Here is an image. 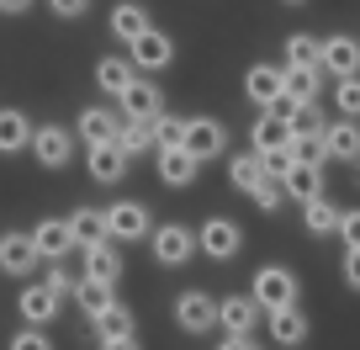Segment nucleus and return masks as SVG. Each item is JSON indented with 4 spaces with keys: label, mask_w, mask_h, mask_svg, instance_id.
Returning <instances> with one entry per match:
<instances>
[{
    "label": "nucleus",
    "mask_w": 360,
    "mask_h": 350,
    "mask_svg": "<svg viewBox=\"0 0 360 350\" xmlns=\"http://www.w3.org/2000/svg\"><path fill=\"white\" fill-rule=\"evenodd\" d=\"M75 303L85 308V318H96V313H106V308H112L117 297H112V287H106V282H90V276H79V287H75Z\"/></svg>",
    "instance_id": "nucleus-35"
},
{
    "label": "nucleus",
    "mask_w": 360,
    "mask_h": 350,
    "mask_svg": "<svg viewBox=\"0 0 360 350\" xmlns=\"http://www.w3.org/2000/svg\"><path fill=\"white\" fill-rule=\"evenodd\" d=\"M339 239H345V249H360V207L339 213Z\"/></svg>",
    "instance_id": "nucleus-39"
},
{
    "label": "nucleus",
    "mask_w": 360,
    "mask_h": 350,
    "mask_svg": "<svg viewBox=\"0 0 360 350\" xmlns=\"http://www.w3.org/2000/svg\"><path fill=\"white\" fill-rule=\"evenodd\" d=\"M48 287H53V292L58 297H64V292H75V276H69V265H64V260H48Z\"/></svg>",
    "instance_id": "nucleus-41"
},
{
    "label": "nucleus",
    "mask_w": 360,
    "mask_h": 350,
    "mask_svg": "<svg viewBox=\"0 0 360 350\" xmlns=\"http://www.w3.org/2000/svg\"><path fill=\"white\" fill-rule=\"evenodd\" d=\"M270 318V335H276V345H286V350H297V345H302V339H307V313H302V308H276V313H265Z\"/></svg>",
    "instance_id": "nucleus-25"
},
{
    "label": "nucleus",
    "mask_w": 360,
    "mask_h": 350,
    "mask_svg": "<svg viewBox=\"0 0 360 350\" xmlns=\"http://www.w3.org/2000/svg\"><path fill=\"white\" fill-rule=\"evenodd\" d=\"M345 287L360 292V249H345Z\"/></svg>",
    "instance_id": "nucleus-43"
},
{
    "label": "nucleus",
    "mask_w": 360,
    "mask_h": 350,
    "mask_svg": "<svg viewBox=\"0 0 360 350\" xmlns=\"http://www.w3.org/2000/svg\"><path fill=\"white\" fill-rule=\"evenodd\" d=\"M196 244H202V255H212V260H233L238 249H244V234H238L233 218H207V223L196 228Z\"/></svg>",
    "instance_id": "nucleus-6"
},
{
    "label": "nucleus",
    "mask_w": 360,
    "mask_h": 350,
    "mask_svg": "<svg viewBox=\"0 0 360 350\" xmlns=\"http://www.w3.org/2000/svg\"><path fill=\"white\" fill-rule=\"evenodd\" d=\"M101 350H138V339H133V335H122V339H101Z\"/></svg>",
    "instance_id": "nucleus-45"
},
{
    "label": "nucleus",
    "mask_w": 360,
    "mask_h": 350,
    "mask_svg": "<svg viewBox=\"0 0 360 350\" xmlns=\"http://www.w3.org/2000/svg\"><path fill=\"white\" fill-rule=\"evenodd\" d=\"M323 154L339 159V165H355L360 159V117H345V123L323 127Z\"/></svg>",
    "instance_id": "nucleus-13"
},
{
    "label": "nucleus",
    "mask_w": 360,
    "mask_h": 350,
    "mask_svg": "<svg viewBox=\"0 0 360 350\" xmlns=\"http://www.w3.org/2000/svg\"><path fill=\"white\" fill-rule=\"evenodd\" d=\"M48 11H53L58 22H75V16L90 11V0H48Z\"/></svg>",
    "instance_id": "nucleus-42"
},
{
    "label": "nucleus",
    "mask_w": 360,
    "mask_h": 350,
    "mask_svg": "<svg viewBox=\"0 0 360 350\" xmlns=\"http://www.w3.org/2000/svg\"><path fill=\"white\" fill-rule=\"evenodd\" d=\"M148 27H154V22H148V11H143V6H133V0H122V6L112 11V37H122V43L143 37Z\"/></svg>",
    "instance_id": "nucleus-31"
},
{
    "label": "nucleus",
    "mask_w": 360,
    "mask_h": 350,
    "mask_svg": "<svg viewBox=\"0 0 360 350\" xmlns=\"http://www.w3.org/2000/svg\"><path fill=\"white\" fill-rule=\"evenodd\" d=\"M286 138H292V123H286V117H276V112H265L255 127H249V144H255V154H281Z\"/></svg>",
    "instance_id": "nucleus-24"
},
{
    "label": "nucleus",
    "mask_w": 360,
    "mask_h": 350,
    "mask_svg": "<svg viewBox=\"0 0 360 350\" xmlns=\"http://www.w3.org/2000/svg\"><path fill=\"white\" fill-rule=\"evenodd\" d=\"M249 292H255V303L265 308V313H276V308H292L302 287H297V271H286V265H259Z\"/></svg>",
    "instance_id": "nucleus-1"
},
{
    "label": "nucleus",
    "mask_w": 360,
    "mask_h": 350,
    "mask_svg": "<svg viewBox=\"0 0 360 350\" xmlns=\"http://www.w3.org/2000/svg\"><path fill=\"white\" fill-rule=\"evenodd\" d=\"M286 69H323V37L292 32L286 37Z\"/></svg>",
    "instance_id": "nucleus-28"
},
{
    "label": "nucleus",
    "mask_w": 360,
    "mask_h": 350,
    "mask_svg": "<svg viewBox=\"0 0 360 350\" xmlns=\"http://www.w3.org/2000/svg\"><path fill=\"white\" fill-rule=\"evenodd\" d=\"M112 244H117V239H106V244H96V249H79L90 282H106V287L122 282V249H112Z\"/></svg>",
    "instance_id": "nucleus-19"
},
{
    "label": "nucleus",
    "mask_w": 360,
    "mask_h": 350,
    "mask_svg": "<svg viewBox=\"0 0 360 350\" xmlns=\"http://www.w3.org/2000/svg\"><path fill=\"white\" fill-rule=\"evenodd\" d=\"M148 127H154V149H175V144H186V117H169V112H159Z\"/></svg>",
    "instance_id": "nucleus-37"
},
{
    "label": "nucleus",
    "mask_w": 360,
    "mask_h": 350,
    "mask_svg": "<svg viewBox=\"0 0 360 350\" xmlns=\"http://www.w3.org/2000/svg\"><path fill=\"white\" fill-rule=\"evenodd\" d=\"M133 80H138V69H133V58H122V54H106L101 64H96V85H101L106 96H122Z\"/></svg>",
    "instance_id": "nucleus-27"
},
{
    "label": "nucleus",
    "mask_w": 360,
    "mask_h": 350,
    "mask_svg": "<svg viewBox=\"0 0 360 350\" xmlns=\"http://www.w3.org/2000/svg\"><path fill=\"white\" fill-rule=\"evenodd\" d=\"M37 265H43V255H37L32 234L6 228V234H0V271H6V276H32Z\"/></svg>",
    "instance_id": "nucleus-5"
},
{
    "label": "nucleus",
    "mask_w": 360,
    "mask_h": 350,
    "mask_svg": "<svg viewBox=\"0 0 360 350\" xmlns=\"http://www.w3.org/2000/svg\"><path fill=\"white\" fill-rule=\"evenodd\" d=\"M117 112H122V117H138V123H154V117L165 112V96H159L154 80H133V85L117 96Z\"/></svg>",
    "instance_id": "nucleus-12"
},
{
    "label": "nucleus",
    "mask_w": 360,
    "mask_h": 350,
    "mask_svg": "<svg viewBox=\"0 0 360 350\" xmlns=\"http://www.w3.org/2000/svg\"><path fill=\"white\" fill-rule=\"evenodd\" d=\"M32 117L22 112V106H0V154H22V149H32Z\"/></svg>",
    "instance_id": "nucleus-17"
},
{
    "label": "nucleus",
    "mask_w": 360,
    "mask_h": 350,
    "mask_svg": "<svg viewBox=\"0 0 360 350\" xmlns=\"http://www.w3.org/2000/svg\"><path fill=\"white\" fill-rule=\"evenodd\" d=\"M175 324L186 329V335H212L217 329V297L202 292V287H186V292L175 297Z\"/></svg>",
    "instance_id": "nucleus-3"
},
{
    "label": "nucleus",
    "mask_w": 360,
    "mask_h": 350,
    "mask_svg": "<svg viewBox=\"0 0 360 350\" xmlns=\"http://www.w3.org/2000/svg\"><path fill=\"white\" fill-rule=\"evenodd\" d=\"M69 239H75V249H96L112 239V228H106V213L101 207H79V213H69Z\"/></svg>",
    "instance_id": "nucleus-16"
},
{
    "label": "nucleus",
    "mask_w": 360,
    "mask_h": 350,
    "mask_svg": "<svg viewBox=\"0 0 360 350\" xmlns=\"http://www.w3.org/2000/svg\"><path fill=\"white\" fill-rule=\"evenodd\" d=\"M186 149L196 159H217L228 149V127L217 117H186Z\"/></svg>",
    "instance_id": "nucleus-10"
},
{
    "label": "nucleus",
    "mask_w": 360,
    "mask_h": 350,
    "mask_svg": "<svg viewBox=\"0 0 360 350\" xmlns=\"http://www.w3.org/2000/svg\"><path fill=\"white\" fill-rule=\"evenodd\" d=\"M11 350H53V339L43 335V324H27L22 335L11 339Z\"/></svg>",
    "instance_id": "nucleus-40"
},
{
    "label": "nucleus",
    "mask_w": 360,
    "mask_h": 350,
    "mask_svg": "<svg viewBox=\"0 0 360 350\" xmlns=\"http://www.w3.org/2000/svg\"><path fill=\"white\" fill-rule=\"evenodd\" d=\"M244 96H249L255 106H276V96H281V69H276V64H249Z\"/></svg>",
    "instance_id": "nucleus-23"
},
{
    "label": "nucleus",
    "mask_w": 360,
    "mask_h": 350,
    "mask_svg": "<svg viewBox=\"0 0 360 350\" xmlns=\"http://www.w3.org/2000/svg\"><path fill=\"white\" fill-rule=\"evenodd\" d=\"M339 213L345 207H334L328 196H313V202H302V223H307V234H339Z\"/></svg>",
    "instance_id": "nucleus-30"
},
{
    "label": "nucleus",
    "mask_w": 360,
    "mask_h": 350,
    "mask_svg": "<svg viewBox=\"0 0 360 350\" xmlns=\"http://www.w3.org/2000/svg\"><path fill=\"white\" fill-rule=\"evenodd\" d=\"M318 75L323 69H286L281 64V96H292V101H318Z\"/></svg>",
    "instance_id": "nucleus-33"
},
{
    "label": "nucleus",
    "mask_w": 360,
    "mask_h": 350,
    "mask_svg": "<svg viewBox=\"0 0 360 350\" xmlns=\"http://www.w3.org/2000/svg\"><path fill=\"white\" fill-rule=\"evenodd\" d=\"M323 75H328V80L360 75V37H349V32L323 37Z\"/></svg>",
    "instance_id": "nucleus-8"
},
{
    "label": "nucleus",
    "mask_w": 360,
    "mask_h": 350,
    "mask_svg": "<svg viewBox=\"0 0 360 350\" xmlns=\"http://www.w3.org/2000/svg\"><path fill=\"white\" fill-rule=\"evenodd\" d=\"M217 350H259V339L255 335H223V345Z\"/></svg>",
    "instance_id": "nucleus-44"
},
{
    "label": "nucleus",
    "mask_w": 360,
    "mask_h": 350,
    "mask_svg": "<svg viewBox=\"0 0 360 350\" xmlns=\"http://www.w3.org/2000/svg\"><path fill=\"white\" fill-rule=\"evenodd\" d=\"M355 186H360V159H355Z\"/></svg>",
    "instance_id": "nucleus-47"
},
{
    "label": "nucleus",
    "mask_w": 360,
    "mask_h": 350,
    "mask_svg": "<svg viewBox=\"0 0 360 350\" xmlns=\"http://www.w3.org/2000/svg\"><path fill=\"white\" fill-rule=\"evenodd\" d=\"M249 196H255L259 213H281V202H292V196H286V186H281V175H270V170H265V181H259Z\"/></svg>",
    "instance_id": "nucleus-36"
},
{
    "label": "nucleus",
    "mask_w": 360,
    "mask_h": 350,
    "mask_svg": "<svg viewBox=\"0 0 360 350\" xmlns=\"http://www.w3.org/2000/svg\"><path fill=\"white\" fill-rule=\"evenodd\" d=\"M286 6H307V0H286Z\"/></svg>",
    "instance_id": "nucleus-48"
},
{
    "label": "nucleus",
    "mask_w": 360,
    "mask_h": 350,
    "mask_svg": "<svg viewBox=\"0 0 360 350\" xmlns=\"http://www.w3.org/2000/svg\"><path fill=\"white\" fill-rule=\"evenodd\" d=\"M117 149H122L127 159H138V154H148L154 149V127L148 123H138V117H122V127H117V138H112Z\"/></svg>",
    "instance_id": "nucleus-29"
},
{
    "label": "nucleus",
    "mask_w": 360,
    "mask_h": 350,
    "mask_svg": "<svg viewBox=\"0 0 360 350\" xmlns=\"http://www.w3.org/2000/svg\"><path fill=\"white\" fill-rule=\"evenodd\" d=\"M286 159L292 165H323V127H292V138H286Z\"/></svg>",
    "instance_id": "nucleus-26"
},
{
    "label": "nucleus",
    "mask_w": 360,
    "mask_h": 350,
    "mask_svg": "<svg viewBox=\"0 0 360 350\" xmlns=\"http://www.w3.org/2000/svg\"><path fill=\"white\" fill-rule=\"evenodd\" d=\"M32 244L43 260H64L69 249H75V239H69V218H43V223L32 228Z\"/></svg>",
    "instance_id": "nucleus-20"
},
{
    "label": "nucleus",
    "mask_w": 360,
    "mask_h": 350,
    "mask_svg": "<svg viewBox=\"0 0 360 350\" xmlns=\"http://www.w3.org/2000/svg\"><path fill=\"white\" fill-rule=\"evenodd\" d=\"M196 170H202V159H196L186 144L159 149V181H165V186H175V192H180V186H191V181H196Z\"/></svg>",
    "instance_id": "nucleus-14"
},
{
    "label": "nucleus",
    "mask_w": 360,
    "mask_h": 350,
    "mask_svg": "<svg viewBox=\"0 0 360 350\" xmlns=\"http://www.w3.org/2000/svg\"><path fill=\"white\" fill-rule=\"evenodd\" d=\"M106 228H112L117 244H138V239L154 234V213H148V202H117L106 207Z\"/></svg>",
    "instance_id": "nucleus-4"
},
{
    "label": "nucleus",
    "mask_w": 360,
    "mask_h": 350,
    "mask_svg": "<svg viewBox=\"0 0 360 350\" xmlns=\"http://www.w3.org/2000/svg\"><path fill=\"white\" fill-rule=\"evenodd\" d=\"M228 181H233L238 192H255V186L265 181V154H255V149H249V154H233L228 159Z\"/></svg>",
    "instance_id": "nucleus-32"
},
{
    "label": "nucleus",
    "mask_w": 360,
    "mask_h": 350,
    "mask_svg": "<svg viewBox=\"0 0 360 350\" xmlns=\"http://www.w3.org/2000/svg\"><path fill=\"white\" fill-rule=\"evenodd\" d=\"M334 106H339V117H360V75L334 80Z\"/></svg>",
    "instance_id": "nucleus-38"
},
{
    "label": "nucleus",
    "mask_w": 360,
    "mask_h": 350,
    "mask_svg": "<svg viewBox=\"0 0 360 350\" xmlns=\"http://www.w3.org/2000/svg\"><path fill=\"white\" fill-rule=\"evenodd\" d=\"M16 303H22V318H27V324H43V329H48L64 297H58L48 282H32V287H22V297H16Z\"/></svg>",
    "instance_id": "nucleus-18"
},
{
    "label": "nucleus",
    "mask_w": 360,
    "mask_h": 350,
    "mask_svg": "<svg viewBox=\"0 0 360 350\" xmlns=\"http://www.w3.org/2000/svg\"><path fill=\"white\" fill-rule=\"evenodd\" d=\"M117 127H122V112H112V106H85V112L75 117V133L85 138V144H112Z\"/></svg>",
    "instance_id": "nucleus-15"
},
{
    "label": "nucleus",
    "mask_w": 360,
    "mask_h": 350,
    "mask_svg": "<svg viewBox=\"0 0 360 350\" xmlns=\"http://www.w3.org/2000/svg\"><path fill=\"white\" fill-rule=\"evenodd\" d=\"M127 58H133V69H148V75H154V69H169V64H175V43H169L159 27H148L143 37H133V43H127Z\"/></svg>",
    "instance_id": "nucleus-7"
},
{
    "label": "nucleus",
    "mask_w": 360,
    "mask_h": 350,
    "mask_svg": "<svg viewBox=\"0 0 360 350\" xmlns=\"http://www.w3.org/2000/svg\"><path fill=\"white\" fill-rule=\"evenodd\" d=\"M259 313H265V308L255 303V292H233V297H223V303H217V324H223L228 335H255V329H259Z\"/></svg>",
    "instance_id": "nucleus-9"
},
{
    "label": "nucleus",
    "mask_w": 360,
    "mask_h": 350,
    "mask_svg": "<svg viewBox=\"0 0 360 350\" xmlns=\"http://www.w3.org/2000/svg\"><path fill=\"white\" fill-rule=\"evenodd\" d=\"M27 6H32V0H0V11H6V16H22Z\"/></svg>",
    "instance_id": "nucleus-46"
},
{
    "label": "nucleus",
    "mask_w": 360,
    "mask_h": 350,
    "mask_svg": "<svg viewBox=\"0 0 360 350\" xmlns=\"http://www.w3.org/2000/svg\"><path fill=\"white\" fill-rule=\"evenodd\" d=\"M90 324H96V335H101V339H122V335H133V329H138V318H133V308H127V303H112L106 313L90 318Z\"/></svg>",
    "instance_id": "nucleus-34"
},
{
    "label": "nucleus",
    "mask_w": 360,
    "mask_h": 350,
    "mask_svg": "<svg viewBox=\"0 0 360 350\" xmlns=\"http://www.w3.org/2000/svg\"><path fill=\"white\" fill-rule=\"evenodd\" d=\"M148 249H154L159 265H169V271H175V265H186L202 244H196V234H191L186 223H159L154 234H148Z\"/></svg>",
    "instance_id": "nucleus-2"
},
{
    "label": "nucleus",
    "mask_w": 360,
    "mask_h": 350,
    "mask_svg": "<svg viewBox=\"0 0 360 350\" xmlns=\"http://www.w3.org/2000/svg\"><path fill=\"white\" fill-rule=\"evenodd\" d=\"M281 186L292 202H313V196H323V165H286Z\"/></svg>",
    "instance_id": "nucleus-21"
},
{
    "label": "nucleus",
    "mask_w": 360,
    "mask_h": 350,
    "mask_svg": "<svg viewBox=\"0 0 360 350\" xmlns=\"http://www.w3.org/2000/svg\"><path fill=\"white\" fill-rule=\"evenodd\" d=\"M32 154H37V165L64 170V165H69V154H75V133H69V127H58V123L37 127V133H32Z\"/></svg>",
    "instance_id": "nucleus-11"
},
{
    "label": "nucleus",
    "mask_w": 360,
    "mask_h": 350,
    "mask_svg": "<svg viewBox=\"0 0 360 350\" xmlns=\"http://www.w3.org/2000/svg\"><path fill=\"white\" fill-rule=\"evenodd\" d=\"M127 165H133V159H127L117 144H90V175L101 186H117L127 175Z\"/></svg>",
    "instance_id": "nucleus-22"
}]
</instances>
